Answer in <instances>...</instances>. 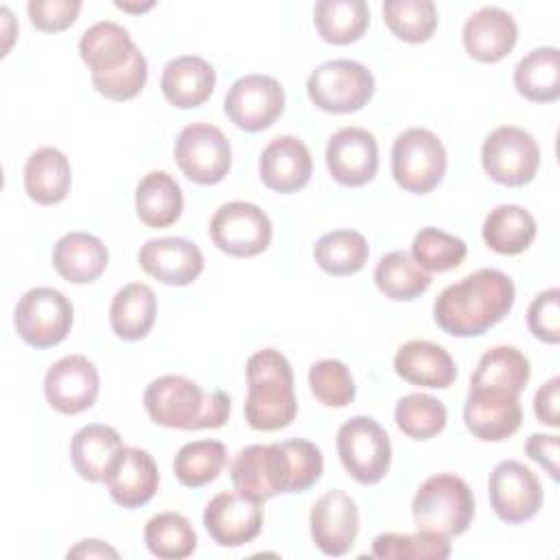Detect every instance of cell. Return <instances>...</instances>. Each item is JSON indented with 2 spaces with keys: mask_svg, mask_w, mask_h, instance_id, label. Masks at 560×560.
I'll return each instance as SVG.
<instances>
[{
  "mask_svg": "<svg viewBox=\"0 0 560 560\" xmlns=\"http://www.w3.org/2000/svg\"><path fill=\"white\" fill-rule=\"evenodd\" d=\"M158 300L149 284L129 282L116 291L109 306V326L125 341H138L155 324Z\"/></svg>",
  "mask_w": 560,
  "mask_h": 560,
  "instance_id": "30",
  "label": "cell"
},
{
  "mask_svg": "<svg viewBox=\"0 0 560 560\" xmlns=\"http://www.w3.org/2000/svg\"><path fill=\"white\" fill-rule=\"evenodd\" d=\"M488 494L494 514L518 525L534 518L542 505V486L538 477L516 459L499 462L488 477Z\"/></svg>",
  "mask_w": 560,
  "mask_h": 560,
  "instance_id": "13",
  "label": "cell"
},
{
  "mask_svg": "<svg viewBox=\"0 0 560 560\" xmlns=\"http://www.w3.org/2000/svg\"><path fill=\"white\" fill-rule=\"evenodd\" d=\"M214 68L197 55H182L171 59L164 66L160 79L164 98L179 109H190L206 103L214 90Z\"/></svg>",
  "mask_w": 560,
  "mask_h": 560,
  "instance_id": "26",
  "label": "cell"
},
{
  "mask_svg": "<svg viewBox=\"0 0 560 560\" xmlns=\"http://www.w3.org/2000/svg\"><path fill=\"white\" fill-rule=\"evenodd\" d=\"M138 262L149 276L171 287H186L203 271L201 249L179 236L147 241L138 252Z\"/></svg>",
  "mask_w": 560,
  "mask_h": 560,
  "instance_id": "20",
  "label": "cell"
},
{
  "mask_svg": "<svg viewBox=\"0 0 560 560\" xmlns=\"http://www.w3.org/2000/svg\"><path fill=\"white\" fill-rule=\"evenodd\" d=\"M326 166L341 186L359 188L374 179L378 171L376 138L361 127H343L335 131L326 147Z\"/></svg>",
  "mask_w": 560,
  "mask_h": 560,
  "instance_id": "18",
  "label": "cell"
},
{
  "mask_svg": "<svg viewBox=\"0 0 560 560\" xmlns=\"http://www.w3.org/2000/svg\"><path fill=\"white\" fill-rule=\"evenodd\" d=\"M245 420L256 431H278L293 422L298 398L293 370L287 357L273 348H262L247 359Z\"/></svg>",
  "mask_w": 560,
  "mask_h": 560,
  "instance_id": "3",
  "label": "cell"
},
{
  "mask_svg": "<svg viewBox=\"0 0 560 560\" xmlns=\"http://www.w3.org/2000/svg\"><path fill=\"white\" fill-rule=\"evenodd\" d=\"M101 387L94 363L83 354H68L55 361L44 378V396L48 405L63 413L77 416L96 402Z\"/></svg>",
  "mask_w": 560,
  "mask_h": 560,
  "instance_id": "14",
  "label": "cell"
},
{
  "mask_svg": "<svg viewBox=\"0 0 560 560\" xmlns=\"http://www.w3.org/2000/svg\"><path fill=\"white\" fill-rule=\"evenodd\" d=\"M142 402L149 418L168 429H219L230 418V396L225 392H203L195 381L179 374L153 378Z\"/></svg>",
  "mask_w": 560,
  "mask_h": 560,
  "instance_id": "2",
  "label": "cell"
},
{
  "mask_svg": "<svg viewBox=\"0 0 560 560\" xmlns=\"http://www.w3.org/2000/svg\"><path fill=\"white\" fill-rule=\"evenodd\" d=\"M81 7L79 0H31L26 11L37 31L57 33L74 24Z\"/></svg>",
  "mask_w": 560,
  "mask_h": 560,
  "instance_id": "48",
  "label": "cell"
},
{
  "mask_svg": "<svg viewBox=\"0 0 560 560\" xmlns=\"http://www.w3.org/2000/svg\"><path fill=\"white\" fill-rule=\"evenodd\" d=\"M306 92L315 107L328 114H352L372 98L374 77L354 59H332L311 72Z\"/></svg>",
  "mask_w": 560,
  "mask_h": 560,
  "instance_id": "7",
  "label": "cell"
},
{
  "mask_svg": "<svg viewBox=\"0 0 560 560\" xmlns=\"http://www.w3.org/2000/svg\"><path fill=\"white\" fill-rule=\"evenodd\" d=\"M173 153L182 173L201 186L219 184L232 164L230 140L210 122L186 125L175 140Z\"/></svg>",
  "mask_w": 560,
  "mask_h": 560,
  "instance_id": "10",
  "label": "cell"
},
{
  "mask_svg": "<svg viewBox=\"0 0 560 560\" xmlns=\"http://www.w3.org/2000/svg\"><path fill=\"white\" fill-rule=\"evenodd\" d=\"M107 260L105 243L88 232H68L52 247L55 271L72 284L94 282L105 271Z\"/></svg>",
  "mask_w": 560,
  "mask_h": 560,
  "instance_id": "27",
  "label": "cell"
},
{
  "mask_svg": "<svg viewBox=\"0 0 560 560\" xmlns=\"http://www.w3.org/2000/svg\"><path fill=\"white\" fill-rule=\"evenodd\" d=\"M284 464V492H304L315 486L324 470L322 451L308 440L280 442Z\"/></svg>",
  "mask_w": 560,
  "mask_h": 560,
  "instance_id": "44",
  "label": "cell"
},
{
  "mask_svg": "<svg viewBox=\"0 0 560 560\" xmlns=\"http://www.w3.org/2000/svg\"><path fill=\"white\" fill-rule=\"evenodd\" d=\"M72 315V304L61 291L52 287H35L18 300L13 324L24 343L44 350L68 337Z\"/></svg>",
  "mask_w": 560,
  "mask_h": 560,
  "instance_id": "8",
  "label": "cell"
},
{
  "mask_svg": "<svg viewBox=\"0 0 560 560\" xmlns=\"http://www.w3.org/2000/svg\"><path fill=\"white\" fill-rule=\"evenodd\" d=\"M315 262L330 276H350L363 269L370 256L368 241L357 230H332L317 238Z\"/></svg>",
  "mask_w": 560,
  "mask_h": 560,
  "instance_id": "37",
  "label": "cell"
},
{
  "mask_svg": "<svg viewBox=\"0 0 560 560\" xmlns=\"http://www.w3.org/2000/svg\"><path fill=\"white\" fill-rule=\"evenodd\" d=\"M359 534V508L343 490L324 492L311 508V538L326 556H343Z\"/></svg>",
  "mask_w": 560,
  "mask_h": 560,
  "instance_id": "17",
  "label": "cell"
},
{
  "mask_svg": "<svg viewBox=\"0 0 560 560\" xmlns=\"http://www.w3.org/2000/svg\"><path fill=\"white\" fill-rule=\"evenodd\" d=\"M481 164L488 177L503 186H525L540 166L536 138L514 125L490 131L481 144Z\"/></svg>",
  "mask_w": 560,
  "mask_h": 560,
  "instance_id": "9",
  "label": "cell"
},
{
  "mask_svg": "<svg viewBox=\"0 0 560 560\" xmlns=\"http://www.w3.org/2000/svg\"><path fill=\"white\" fill-rule=\"evenodd\" d=\"M144 542L158 558L182 560L197 549V534L186 516L177 512H160L149 518Z\"/></svg>",
  "mask_w": 560,
  "mask_h": 560,
  "instance_id": "39",
  "label": "cell"
},
{
  "mask_svg": "<svg viewBox=\"0 0 560 560\" xmlns=\"http://www.w3.org/2000/svg\"><path fill=\"white\" fill-rule=\"evenodd\" d=\"M372 556L381 560H442L451 556L448 538L416 534H378L372 542Z\"/></svg>",
  "mask_w": 560,
  "mask_h": 560,
  "instance_id": "42",
  "label": "cell"
},
{
  "mask_svg": "<svg viewBox=\"0 0 560 560\" xmlns=\"http://www.w3.org/2000/svg\"><path fill=\"white\" fill-rule=\"evenodd\" d=\"M258 171L267 188L289 195L302 190L308 184L313 173V158L300 138L278 136L262 149Z\"/></svg>",
  "mask_w": 560,
  "mask_h": 560,
  "instance_id": "22",
  "label": "cell"
},
{
  "mask_svg": "<svg viewBox=\"0 0 560 560\" xmlns=\"http://www.w3.org/2000/svg\"><path fill=\"white\" fill-rule=\"evenodd\" d=\"M464 422L466 429L483 442L508 440L521 429L523 422L518 394L490 387H470L464 402Z\"/></svg>",
  "mask_w": 560,
  "mask_h": 560,
  "instance_id": "16",
  "label": "cell"
},
{
  "mask_svg": "<svg viewBox=\"0 0 560 560\" xmlns=\"http://www.w3.org/2000/svg\"><path fill=\"white\" fill-rule=\"evenodd\" d=\"M337 453L346 472L363 486L378 483L389 472V435L370 416H354L339 427Z\"/></svg>",
  "mask_w": 560,
  "mask_h": 560,
  "instance_id": "6",
  "label": "cell"
},
{
  "mask_svg": "<svg viewBox=\"0 0 560 560\" xmlns=\"http://www.w3.org/2000/svg\"><path fill=\"white\" fill-rule=\"evenodd\" d=\"M203 527L221 547H241L252 542L262 529L260 501L238 490L219 492L203 510Z\"/></svg>",
  "mask_w": 560,
  "mask_h": 560,
  "instance_id": "15",
  "label": "cell"
},
{
  "mask_svg": "<svg viewBox=\"0 0 560 560\" xmlns=\"http://www.w3.org/2000/svg\"><path fill=\"white\" fill-rule=\"evenodd\" d=\"M383 20L398 39L422 44L438 26V9L431 0H385Z\"/></svg>",
  "mask_w": 560,
  "mask_h": 560,
  "instance_id": "40",
  "label": "cell"
},
{
  "mask_svg": "<svg viewBox=\"0 0 560 560\" xmlns=\"http://www.w3.org/2000/svg\"><path fill=\"white\" fill-rule=\"evenodd\" d=\"M514 85L534 103H553L560 96V52L553 46L529 50L514 68Z\"/></svg>",
  "mask_w": 560,
  "mask_h": 560,
  "instance_id": "33",
  "label": "cell"
},
{
  "mask_svg": "<svg viewBox=\"0 0 560 560\" xmlns=\"http://www.w3.org/2000/svg\"><path fill=\"white\" fill-rule=\"evenodd\" d=\"M223 109L238 129L262 131L284 112V90L273 77L245 74L230 85Z\"/></svg>",
  "mask_w": 560,
  "mask_h": 560,
  "instance_id": "12",
  "label": "cell"
},
{
  "mask_svg": "<svg viewBox=\"0 0 560 560\" xmlns=\"http://www.w3.org/2000/svg\"><path fill=\"white\" fill-rule=\"evenodd\" d=\"M230 477L238 492L260 503L284 492V464L280 442L249 444L241 448L232 459Z\"/></svg>",
  "mask_w": 560,
  "mask_h": 560,
  "instance_id": "19",
  "label": "cell"
},
{
  "mask_svg": "<svg viewBox=\"0 0 560 560\" xmlns=\"http://www.w3.org/2000/svg\"><path fill=\"white\" fill-rule=\"evenodd\" d=\"M411 514L418 532L453 538L464 534L475 516L470 486L457 475H433L416 492Z\"/></svg>",
  "mask_w": 560,
  "mask_h": 560,
  "instance_id": "4",
  "label": "cell"
},
{
  "mask_svg": "<svg viewBox=\"0 0 560 560\" xmlns=\"http://www.w3.org/2000/svg\"><path fill=\"white\" fill-rule=\"evenodd\" d=\"M527 326L529 332L545 341L558 343L560 341V291L551 287L534 298L527 311Z\"/></svg>",
  "mask_w": 560,
  "mask_h": 560,
  "instance_id": "47",
  "label": "cell"
},
{
  "mask_svg": "<svg viewBox=\"0 0 560 560\" xmlns=\"http://www.w3.org/2000/svg\"><path fill=\"white\" fill-rule=\"evenodd\" d=\"M68 558H118V551L103 540L88 538L68 549Z\"/></svg>",
  "mask_w": 560,
  "mask_h": 560,
  "instance_id": "51",
  "label": "cell"
},
{
  "mask_svg": "<svg viewBox=\"0 0 560 560\" xmlns=\"http://www.w3.org/2000/svg\"><path fill=\"white\" fill-rule=\"evenodd\" d=\"M374 282L385 298L409 302L431 287V273L424 271L409 252L396 249L376 262Z\"/></svg>",
  "mask_w": 560,
  "mask_h": 560,
  "instance_id": "36",
  "label": "cell"
},
{
  "mask_svg": "<svg viewBox=\"0 0 560 560\" xmlns=\"http://www.w3.org/2000/svg\"><path fill=\"white\" fill-rule=\"evenodd\" d=\"M116 7L118 9H122V11H147V9H151L153 7V2H147V4H127V2H116Z\"/></svg>",
  "mask_w": 560,
  "mask_h": 560,
  "instance_id": "52",
  "label": "cell"
},
{
  "mask_svg": "<svg viewBox=\"0 0 560 560\" xmlns=\"http://www.w3.org/2000/svg\"><path fill=\"white\" fill-rule=\"evenodd\" d=\"M481 236L492 252L514 256L525 252L534 243L536 219L523 206L501 203L488 212Z\"/></svg>",
  "mask_w": 560,
  "mask_h": 560,
  "instance_id": "32",
  "label": "cell"
},
{
  "mask_svg": "<svg viewBox=\"0 0 560 560\" xmlns=\"http://www.w3.org/2000/svg\"><path fill=\"white\" fill-rule=\"evenodd\" d=\"M225 462L228 451L219 440H195L177 451L173 472L182 486L201 488L219 477Z\"/></svg>",
  "mask_w": 560,
  "mask_h": 560,
  "instance_id": "38",
  "label": "cell"
},
{
  "mask_svg": "<svg viewBox=\"0 0 560 560\" xmlns=\"http://www.w3.org/2000/svg\"><path fill=\"white\" fill-rule=\"evenodd\" d=\"M466 252L468 247L464 238L438 228H422L411 243L413 260L429 273L459 267L466 258Z\"/></svg>",
  "mask_w": 560,
  "mask_h": 560,
  "instance_id": "43",
  "label": "cell"
},
{
  "mask_svg": "<svg viewBox=\"0 0 560 560\" xmlns=\"http://www.w3.org/2000/svg\"><path fill=\"white\" fill-rule=\"evenodd\" d=\"M319 37L335 46H346L363 37L370 24V9L363 0H319L313 9Z\"/></svg>",
  "mask_w": 560,
  "mask_h": 560,
  "instance_id": "34",
  "label": "cell"
},
{
  "mask_svg": "<svg viewBox=\"0 0 560 560\" xmlns=\"http://www.w3.org/2000/svg\"><path fill=\"white\" fill-rule=\"evenodd\" d=\"M147 59L144 55L138 50L133 55V59L122 66L120 70L105 74V77H92V85L94 90L109 98V101H129L133 96H138L147 83Z\"/></svg>",
  "mask_w": 560,
  "mask_h": 560,
  "instance_id": "46",
  "label": "cell"
},
{
  "mask_svg": "<svg viewBox=\"0 0 560 560\" xmlns=\"http://www.w3.org/2000/svg\"><path fill=\"white\" fill-rule=\"evenodd\" d=\"M125 448L116 429L94 422L81 427L70 442V459L74 470L88 481H103L109 466Z\"/></svg>",
  "mask_w": 560,
  "mask_h": 560,
  "instance_id": "29",
  "label": "cell"
},
{
  "mask_svg": "<svg viewBox=\"0 0 560 560\" xmlns=\"http://www.w3.org/2000/svg\"><path fill=\"white\" fill-rule=\"evenodd\" d=\"M212 243L236 258H252L265 252L273 236L269 217L249 201H228L210 219Z\"/></svg>",
  "mask_w": 560,
  "mask_h": 560,
  "instance_id": "11",
  "label": "cell"
},
{
  "mask_svg": "<svg viewBox=\"0 0 560 560\" xmlns=\"http://www.w3.org/2000/svg\"><path fill=\"white\" fill-rule=\"evenodd\" d=\"M184 210L179 184L166 171L147 173L136 188L138 219L149 228L173 225Z\"/></svg>",
  "mask_w": 560,
  "mask_h": 560,
  "instance_id": "31",
  "label": "cell"
},
{
  "mask_svg": "<svg viewBox=\"0 0 560 560\" xmlns=\"http://www.w3.org/2000/svg\"><path fill=\"white\" fill-rule=\"evenodd\" d=\"M394 370L407 383L433 389H446L457 378L453 357L442 346L427 339L402 343L394 357Z\"/></svg>",
  "mask_w": 560,
  "mask_h": 560,
  "instance_id": "24",
  "label": "cell"
},
{
  "mask_svg": "<svg viewBox=\"0 0 560 560\" xmlns=\"http://www.w3.org/2000/svg\"><path fill=\"white\" fill-rule=\"evenodd\" d=\"M529 361L518 348L497 346L481 354L470 376V387H490L521 394L529 381Z\"/></svg>",
  "mask_w": 560,
  "mask_h": 560,
  "instance_id": "35",
  "label": "cell"
},
{
  "mask_svg": "<svg viewBox=\"0 0 560 560\" xmlns=\"http://www.w3.org/2000/svg\"><path fill=\"white\" fill-rule=\"evenodd\" d=\"M444 173L446 149L433 131L411 127L396 136L392 147V175L402 190L427 195L438 188Z\"/></svg>",
  "mask_w": 560,
  "mask_h": 560,
  "instance_id": "5",
  "label": "cell"
},
{
  "mask_svg": "<svg viewBox=\"0 0 560 560\" xmlns=\"http://www.w3.org/2000/svg\"><path fill=\"white\" fill-rule=\"evenodd\" d=\"M140 48L133 44L127 28L116 22H96L83 31L79 55L92 77H105L127 66Z\"/></svg>",
  "mask_w": 560,
  "mask_h": 560,
  "instance_id": "25",
  "label": "cell"
},
{
  "mask_svg": "<svg viewBox=\"0 0 560 560\" xmlns=\"http://www.w3.org/2000/svg\"><path fill=\"white\" fill-rule=\"evenodd\" d=\"M514 295L508 273L477 269L435 298L433 319L453 337H479L512 311Z\"/></svg>",
  "mask_w": 560,
  "mask_h": 560,
  "instance_id": "1",
  "label": "cell"
},
{
  "mask_svg": "<svg viewBox=\"0 0 560 560\" xmlns=\"http://www.w3.org/2000/svg\"><path fill=\"white\" fill-rule=\"evenodd\" d=\"M558 435L556 433H532L525 442V455L540 464L553 481H558Z\"/></svg>",
  "mask_w": 560,
  "mask_h": 560,
  "instance_id": "49",
  "label": "cell"
},
{
  "mask_svg": "<svg viewBox=\"0 0 560 560\" xmlns=\"http://www.w3.org/2000/svg\"><path fill=\"white\" fill-rule=\"evenodd\" d=\"M560 378L553 376L549 378L534 396V411H536V418L547 424V427H553L558 429L560 427V416H558V400H560Z\"/></svg>",
  "mask_w": 560,
  "mask_h": 560,
  "instance_id": "50",
  "label": "cell"
},
{
  "mask_svg": "<svg viewBox=\"0 0 560 560\" xmlns=\"http://www.w3.org/2000/svg\"><path fill=\"white\" fill-rule=\"evenodd\" d=\"M394 420L405 435L431 440L446 427L448 413L444 402L429 394H407L396 402Z\"/></svg>",
  "mask_w": 560,
  "mask_h": 560,
  "instance_id": "41",
  "label": "cell"
},
{
  "mask_svg": "<svg viewBox=\"0 0 560 560\" xmlns=\"http://www.w3.org/2000/svg\"><path fill=\"white\" fill-rule=\"evenodd\" d=\"M72 186V168L68 158L55 147L33 151L24 164V190L42 206L59 203Z\"/></svg>",
  "mask_w": 560,
  "mask_h": 560,
  "instance_id": "28",
  "label": "cell"
},
{
  "mask_svg": "<svg viewBox=\"0 0 560 560\" xmlns=\"http://www.w3.org/2000/svg\"><path fill=\"white\" fill-rule=\"evenodd\" d=\"M308 385L324 407H346L354 400V378L346 363L337 359L313 363L308 370Z\"/></svg>",
  "mask_w": 560,
  "mask_h": 560,
  "instance_id": "45",
  "label": "cell"
},
{
  "mask_svg": "<svg viewBox=\"0 0 560 560\" xmlns=\"http://www.w3.org/2000/svg\"><path fill=\"white\" fill-rule=\"evenodd\" d=\"M462 39L472 59L481 63H497L516 46L518 26L505 9L481 7L464 22Z\"/></svg>",
  "mask_w": 560,
  "mask_h": 560,
  "instance_id": "23",
  "label": "cell"
},
{
  "mask_svg": "<svg viewBox=\"0 0 560 560\" xmlns=\"http://www.w3.org/2000/svg\"><path fill=\"white\" fill-rule=\"evenodd\" d=\"M103 481L114 503L133 510L153 499L160 483V472L153 457L144 448L125 446Z\"/></svg>",
  "mask_w": 560,
  "mask_h": 560,
  "instance_id": "21",
  "label": "cell"
}]
</instances>
